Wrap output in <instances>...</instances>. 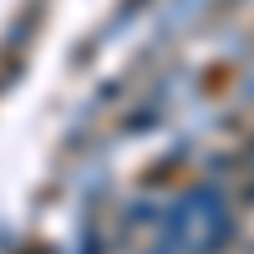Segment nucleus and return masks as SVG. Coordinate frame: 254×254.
Masks as SVG:
<instances>
[]
</instances>
